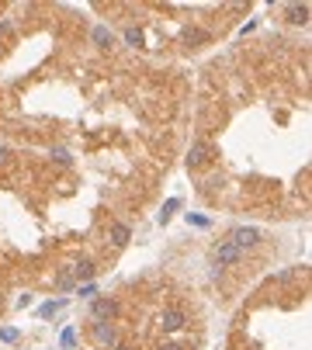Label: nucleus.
Masks as SVG:
<instances>
[{
	"label": "nucleus",
	"mask_w": 312,
	"mask_h": 350,
	"mask_svg": "<svg viewBox=\"0 0 312 350\" xmlns=\"http://www.w3.org/2000/svg\"><path fill=\"white\" fill-rule=\"evenodd\" d=\"M108 236H111V243H115V246H125V243H129V236H132V232H129V225H125V222H115V225H111V232H108Z\"/></svg>",
	"instance_id": "8"
},
{
	"label": "nucleus",
	"mask_w": 312,
	"mask_h": 350,
	"mask_svg": "<svg viewBox=\"0 0 312 350\" xmlns=\"http://www.w3.org/2000/svg\"><path fill=\"white\" fill-rule=\"evenodd\" d=\"M260 239H264V232L257 225H239V229L229 232V243H233L236 250H243V253H246V246H257Z\"/></svg>",
	"instance_id": "1"
},
{
	"label": "nucleus",
	"mask_w": 312,
	"mask_h": 350,
	"mask_svg": "<svg viewBox=\"0 0 312 350\" xmlns=\"http://www.w3.org/2000/svg\"><path fill=\"white\" fill-rule=\"evenodd\" d=\"M288 21H292V24H306V21H309V7H306V3H292V7H288Z\"/></svg>",
	"instance_id": "9"
},
{
	"label": "nucleus",
	"mask_w": 312,
	"mask_h": 350,
	"mask_svg": "<svg viewBox=\"0 0 312 350\" xmlns=\"http://www.w3.org/2000/svg\"><path fill=\"white\" fill-rule=\"evenodd\" d=\"M184 323H187V316H184L180 309H163V316H159V326H163L166 333H177V330H184Z\"/></svg>",
	"instance_id": "3"
},
{
	"label": "nucleus",
	"mask_w": 312,
	"mask_h": 350,
	"mask_svg": "<svg viewBox=\"0 0 312 350\" xmlns=\"http://www.w3.org/2000/svg\"><path fill=\"white\" fill-rule=\"evenodd\" d=\"M94 42H97V45H111L115 38H111V31H108V28H94Z\"/></svg>",
	"instance_id": "13"
},
{
	"label": "nucleus",
	"mask_w": 312,
	"mask_h": 350,
	"mask_svg": "<svg viewBox=\"0 0 312 350\" xmlns=\"http://www.w3.org/2000/svg\"><path fill=\"white\" fill-rule=\"evenodd\" d=\"M180 208V198H170L166 205H163V211H159V222H170V215Z\"/></svg>",
	"instance_id": "12"
},
{
	"label": "nucleus",
	"mask_w": 312,
	"mask_h": 350,
	"mask_svg": "<svg viewBox=\"0 0 312 350\" xmlns=\"http://www.w3.org/2000/svg\"><path fill=\"white\" fill-rule=\"evenodd\" d=\"M125 42H132V45H139V42H143V35H139L136 28H129V31H125Z\"/></svg>",
	"instance_id": "15"
},
{
	"label": "nucleus",
	"mask_w": 312,
	"mask_h": 350,
	"mask_svg": "<svg viewBox=\"0 0 312 350\" xmlns=\"http://www.w3.org/2000/svg\"><path fill=\"white\" fill-rule=\"evenodd\" d=\"M0 340H7V344L17 340V330H0Z\"/></svg>",
	"instance_id": "17"
},
{
	"label": "nucleus",
	"mask_w": 312,
	"mask_h": 350,
	"mask_svg": "<svg viewBox=\"0 0 312 350\" xmlns=\"http://www.w3.org/2000/svg\"><path fill=\"white\" fill-rule=\"evenodd\" d=\"M208 160H212V146L205 139H198L191 146V153H187V167H205Z\"/></svg>",
	"instance_id": "4"
},
{
	"label": "nucleus",
	"mask_w": 312,
	"mask_h": 350,
	"mask_svg": "<svg viewBox=\"0 0 312 350\" xmlns=\"http://www.w3.org/2000/svg\"><path fill=\"white\" fill-rule=\"evenodd\" d=\"M94 316L97 319H115L118 316V302L115 298H97L94 302Z\"/></svg>",
	"instance_id": "6"
},
{
	"label": "nucleus",
	"mask_w": 312,
	"mask_h": 350,
	"mask_svg": "<svg viewBox=\"0 0 312 350\" xmlns=\"http://www.w3.org/2000/svg\"><path fill=\"white\" fill-rule=\"evenodd\" d=\"M94 340H97V344L115 347V344H118V333H115V326H111V323H94Z\"/></svg>",
	"instance_id": "5"
},
{
	"label": "nucleus",
	"mask_w": 312,
	"mask_h": 350,
	"mask_svg": "<svg viewBox=\"0 0 312 350\" xmlns=\"http://www.w3.org/2000/svg\"><path fill=\"white\" fill-rule=\"evenodd\" d=\"M3 160H7V146H0V163H3Z\"/></svg>",
	"instance_id": "20"
},
{
	"label": "nucleus",
	"mask_w": 312,
	"mask_h": 350,
	"mask_svg": "<svg viewBox=\"0 0 312 350\" xmlns=\"http://www.w3.org/2000/svg\"><path fill=\"white\" fill-rule=\"evenodd\" d=\"M94 274H97V267H94V264H87V260H83V264H77V267H73V278H77V284H80V281H83V284H87V281L94 278Z\"/></svg>",
	"instance_id": "10"
},
{
	"label": "nucleus",
	"mask_w": 312,
	"mask_h": 350,
	"mask_svg": "<svg viewBox=\"0 0 312 350\" xmlns=\"http://www.w3.org/2000/svg\"><path fill=\"white\" fill-rule=\"evenodd\" d=\"M187 42H208V31H187Z\"/></svg>",
	"instance_id": "16"
},
{
	"label": "nucleus",
	"mask_w": 312,
	"mask_h": 350,
	"mask_svg": "<svg viewBox=\"0 0 312 350\" xmlns=\"http://www.w3.org/2000/svg\"><path fill=\"white\" fill-rule=\"evenodd\" d=\"M80 298H94V284H83L80 288Z\"/></svg>",
	"instance_id": "18"
},
{
	"label": "nucleus",
	"mask_w": 312,
	"mask_h": 350,
	"mask_svg": "<svg viewBox=\"0 0 312 350\" xmlns=\"http://www.w3.org/2000/svg\"><path fill=\"white\" fill-rule=\"evenodd\" d=\"M115 350H132V347L129 344H115Z\"/></svg>",
	"instance_id": "21"
},
{
	"label": "nucleus",
	"mask_w": 312,
	"mask_h": 350,
	"mask_svg": "<svg viewBox=\"0 0 312 350\" xmlns=\"http://www.w3.org/2000/svg\"><path fill=\"white\" fill-rule=\"evenodd\" d=\"M239 260H243V250H236L229 239H222V243L212 250V264H215V267H233Z\"/></svg>",
	"instance_id": "2"
},
{
	"label": "nucleus",
	"mask_w": 312,
	"mask_h": 350,
	"mask_svg": "<svg viewBox=\"0 0 312 350\" xmlns=\"http://www.w3.org/2000/svg\"><path fill=\"white\" fill-rule=\"evenodd\" d=\"M56 288H59V291H73V288H77V278H73V267H63V271L56 274Z\"/></svg>",
	"instance_id": "7"
},
{
	"label": "nucleus",
	"mask_w": 312,
	"mask_h": 350,
	"mask_svg": "<svg viewBox=\"0 0 312 350\" xmlns=\"http://www.w3.org/2000/svg\"><path fill=\"white\" fill-rule=\"evenodd\" d=\"M63 305H66L63 298H56V302H45V305L38 309V316H45V319H49V316H56V312H63Z\"/></svg>",
	"instance_id": "11"
},
{
	"label": "nucleus",
	"mask_w": 312,
	"mask_h": 350,
	"mask_svg": "<svg viewBox=\"0 0 312 350\" xmlns=\"http://www.w3.org/2000/svg\"><path fill=\"white\" fill-rule=\"evenodd\" d=\"M159 350H180V344H163Z\"/></svg>",
	"instance_id": "19"
},
{
	"label": "nucleus",
	"mask_w": 312,
	"mask_h": 350,
	"mask_svg": "<svg viewBox=\"0 0 312 350\" xmlns=\"http://www.w3.org/2000/svg\"><path fill=\"white\" fill-rule=\"evenodd\" d=\"M73 344H77V333H73V330H63V347L70 350Z\"/></svg>",
	"instance_id": "14"
}]
</instances>
